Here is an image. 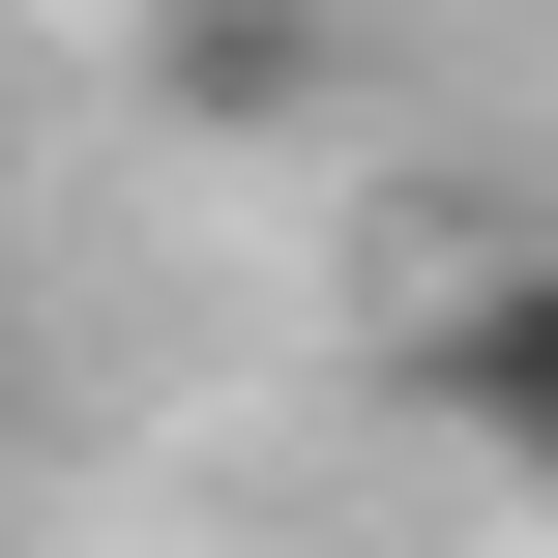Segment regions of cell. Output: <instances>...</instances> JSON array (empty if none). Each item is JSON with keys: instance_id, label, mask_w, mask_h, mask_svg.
Returning a JSON list of instances; mask_svg holds the SVG:
<instances>
[{"instance_id": "6da1fadb", "label": "cell", "mask_w": 558, "mask_h": 558, "mask_svg": "<svg viewBox=\"0 0 558 558\" xmlns=\"http://www.w3.org/2000/svg\"><path fill=\"white\" fill-rule=\"evenodd\" d=\"M412 412H441L500 500H558V235H500V265L412 294Z\"/></svg>"}]
</instances>
